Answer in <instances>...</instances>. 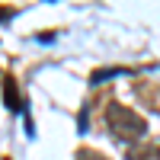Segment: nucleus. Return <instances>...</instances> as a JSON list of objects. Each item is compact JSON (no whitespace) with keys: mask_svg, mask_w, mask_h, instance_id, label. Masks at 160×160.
<instances>
[{"mask_svg":"<svg viewBox=\"0 0 160 160\" xmlns=\"http://www.w3.org/2000/svg\"><path fill=\"white\" fill-rule=\"evenodd\" d=\"M106 125H109L115 141H125V144L144 138V131H148V122H144L135 109H128L122 102H109L106 106Z\"/></svg>","mask_w":160,"mask_h":160,"instance_id":"nucleus-1","label":"nucleus"},{"mask_svg":"<svg viewBox=\"0 0 160 160\" xmlns=\"http://www.w3.org/2000/svg\"><path fill=\"white\" fill-rule=\"evenodd\" d=\"M125 160H160V144H138V148H128Z\"/></svg>","mask_w":160,"mask_h":160,"instance_id":"nucleus-2","label":"nucleus"},{"mask_svg":"<svg viewBox=\"0 0 160 160\" xmlns=\"http://www.w3.org/2000/svg\"><path fill=\"white\" fill-rule=\"evenodd\" d=\"M3 99H7V109H13V112L22 109V106H19V96H16V83H13V77L3 80Z\"/></svg>","mask_w":160,"mask_h":160,"instance_id":"nucleus-3","label":"nucleus"},{"mask_svg":"<svg viewBox=\"0 0 160 160\" xmlns=\"http://www.w3.org/2000/svg\"><path fill=\"white\" fill-rule=\"evenodd\" d=\"M115 74H125V68H106V71H96L90 77V83H102L106 77H115Z\"/></svg>","mask_w":160,"mask_h":160,"instance_id":"nucleus-4","label":"nucleus"},{"mask_svg":"<svg viewBox=\"0 0 160 160\" xmlns=\"http://www.w3.org/2000/svg\"><path fill=\"white\" fill-rule=\"evenodd\" d=\"M77 160H109V157H102L99 151H77Z\"/></svg>","mask_w":160,"mask_h":160,"instance_id":"nucleus-5","label":"nucleus"},{"mask_svg":"<svg viewBox=\"0 0 160 160\" xmlns=\"http://www.w3.org/2000/svg\"><path fill=\"white\" fill-rule=\"evenodd\" d=\"M10 16H13V10H10V7H0V22L10 19Z\"/></svg>","mask_w":160,"mask_h":160,"instance_id":"nucleus-6","label":"nucleus"}]
</instances>
